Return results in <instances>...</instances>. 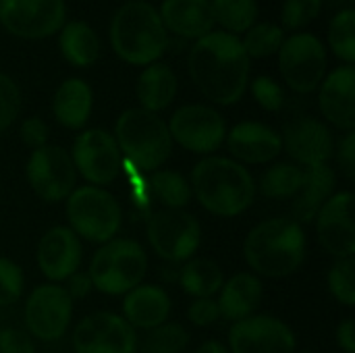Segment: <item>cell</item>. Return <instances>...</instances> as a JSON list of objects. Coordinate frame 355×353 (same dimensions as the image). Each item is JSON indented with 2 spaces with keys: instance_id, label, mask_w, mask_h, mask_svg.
<instances>
[{
  "instance_id": "6da1fadb",
  "label": "cell",
  "mask_w": 355,
  "mask_h": 353,
  "mask_svg": "<svg viewBox=\"0 0 355 353\" xmlns=\"http://www.w3.org/2000/svg\"><path fill=\"white\" fill-rule=\"evenodd\" d=\"M250 67L252 60L241 46V37L223 29L196 40L187 58L193 85L218 106H231L241 100L250 85Z\"/></svg>"
},
{
  "instance_id": "7a4b0ae2",
  "label": "cell",
  "mask_w": 355,
  "mask_h": 353,
  "mask_svg": "<svg viewBox=\"0 0 355 353\" xmlns=\"http://www.w3.org/2000/svg\"><path fill=\"white\" fill-rule=\"evenodd\" d=\"M110 46L127 64L148 67L158 62L168 48V33L158 8L146 0L121 4L110 21Z\"/></svg>"
},
{
  "instance_id": "3957f363",
  "label": "cell",
  "mask_w": 355,
  "mask_h": 353,
  "mask_svg": "<svg viewBox=\"0 0 355 353\" xmlns=\"http://www.w3.org/2000/svg\"><path fill=\"white\" fill-rule=\"evenodd\" d=\"M191 191L200 204L216 216H237L256 198V183L250 171L237 160L208 156L191 171Z\"/></svg>"
},
{
  "instance_id": "277c9868",
  "label": "cell",
  "mask_w": 355,
  "mask_h": 353,
  "mask_svg": "<svg viewBox=\"0 0 355 353\" xmlns=\"http://www.w3.org/2000/svg\"><path fill=\"white\" fill-rule=\"evenodd\" d=\"M243 254L258 275L270 279L289 277L306 258L304 229L293 218H268L250 231Z\"/></svg>"
},
{
  "instance_id": "5b68a950",
  "label": "cell",
  "mask_w": 355,
  "mask_h": 353,
  "mask_svg": "<svg viewBox=\"0 0 355 353\" xmlns=\"http://www.w3.org/2000/svg\"><path fill=\"white\" fill-rule=\"evenodd\" d=\"M114 141L121 154L141 171L160 169L173 152L168 125L144 108H127L116 119Z\"/></svg>"
},
{
  "instance_id": "8992f818",
  "label": "cell",
  "mask_w": 355,
  "mask_h": 353,
  "mask_svg": "<svg viewBox=\"0 0 355 353\" xmlns=\"http://www.w3.org/2000/svg\"><path fill=\"white\" fill-rule=\"evenodd\" d=\"M148 268L144 248L131 239H110L92 258V287L106 295H123L135 289Z\"/></svg>"
},
{
  "instance_id": "52a82bcc",
  "label": "cell",
  "mask_w": 355,
  "mask_h": 353,
  "mask_svg": "<svg viewBox=\"0 0 355 353\" xmlns=\"http://www.w3.org/2000/svg\"><path fill=\"white\" fill-rule=\"evenodd\" d=\"M67 218L71 231L92 243L110 241L121 229V206L106 189L85 185L67 198Z\"/></svg>"
},
{
  "instance_id": "ba28073f",
  "label": "cell",
  "mask_w": 355,
  "mask_h": 353,
  "mask_svg": "<svg viewBox=\"0 0 355 353\" xmlns=\"http://www.w3.org/2000/svg\"><path fill=\"white\" fill-rule=\"evenodd\" d=\"M279 54V71L297 94H312L327 77V48L322 40L310 31H295L285 35Z\"/></svg>"
},
{
  "instance_id": "9c48e42d",
  "label": "cell",
  "mask_w": 355,
  "mask_h": 353,
  "mask_svg": "<svg viewBox=\"0 0 355 353\" xmlns=\"http://www.w3.org/2000/svg\"><path fill=\"white\" fill-rule=\"evenodd\" d=\"M152 250L166 262L189 260L202 241V229L196 216L183 210H158L146 225Z\"/></svg>"
},
{
  "instance_id": "30bf717a",
  "label": "cell",
  "mask_w": 355,
  "mask_h": 353,
  "mask_svg": "<svg viewBox=\"0 0 355 353\" xmlns=\"http://www.w3.org/2000/svg\"><path fill=\"white\" fill-rule=\"evenodd\" d=\"M67 23L64 0H0V25L15 37L44 40Z\"/></svg>"
},
{
  "instance_id": "8fae6325",
  "label": "cell",
  "mask_w": 355,
  "mask_h": 353,
  "mask_svg": "<svg viewBox=\"0 0 355 353\" xmlns=\"http://www.w3.org/2000/svg\"><path fill=\"white\" fill-rule=\"evenodd\" d=\"M171 139L193 154L216 152L227 139V123L223 114L206 104H185L177 108L168 121Z\"/></svg>"
},
{
  "instance_id": "7c38bea8",
  "label": "cell",
  "mask_w": 355,
  "mask_h": 353,
  "mask_svg": "<svg viewBox=\"0 0 355 353\" xmlns=\"http://www.w3.org/2000/svg\"><path fill=\"white\" fill-rule=\"evenodd\" d=\"M27 181L33 193L44 202L67 200L77 181L71 154L60 146H42L31 152L27 162Z\"/></svg>"
},
{
  "instance_id": "4fadbf2b",
  "label": "cell",
  "mask_w": 355,
  "mask_h": 353,
  "mask_svg": "<svg viewBox=\"0 0 355 353\" xmlns=\"http://www.w3.org/2000/svg\"><path fill=\"white\" fill-rule=\"evenodd\" d=\"M71 160L75 171L96 187L108 185L119 177L123 158L112 133L104 129H85L73 141Z\"/></svg>"
},
{
  "instance_id": "5bb4252c",
  "label": "cell",
  "mask_w": 355,
  "mask_h": 353,
  "mask_svg": "<svg viewBox=\"0 0 355 353\" xmlns=\"http://www.w3.org/2000/svg\"><path fill=\"white\" fill-rule=\"evenodd\" d=\"M73 316V300L60 285H40L25 304V327L40 341L60 339Z\"/></svg>"
},
{
  "instance_id": "9a60e30c",
  "label": "cell",
  "mask_w": 355,
  "mask_h": 353,
  "mask_svg": "<svg viewBox=\"0 0 355 353\" xmlns=\"http://www.w3.org/2000/svg\"><path fill=\"white\" fill-rule=\"evenodd\" d=\"M75 353H135V329L121 316L96 312L85 316L73 331Z\"/></svg>"
},
{
  "instance_id": "2e32d148",
  "label": "cell",
  "mask_w": 355,
  "mask_h": 353,
  "mask_svg": "<svg viewBox=\"0 0 355 353\" xmlns=\"http://www.w3.org/2000/svg\"><path fill=\"white\" fill-rule=\"evenodd\" d=\"M233 353H295V335L279 318L250 316L233 325L229 333Z\"/></svg>"
},
{
  "instance_id": "e0dca14e",
  "label": "cell",
  "mask_w": 355,
  "mask_h": 353,
  "mask_svg": "<svg viewBox=\"0 0 355 353\" xmlns=\"http://www.w3.org/2000/svg\"><path fill=\"white\" fill-rule=\"evenodd\" d=\"M314 221H316L318 241L331 256H337L339 260L354 258V193L349 191L333 193Z\"/></svg>"
},
{
  "instance_id": "ac0fdd59",
  "label": "cell",
  "mask_w": 355,
  "mask_h": 353,
  "mask_svg": "<svg viewBox=\"0 0 355 353\" xmlns=\"http://www.w3.org/2000/svg\"><path fill=\"white\" fill-rule=\"evenodd\" d=\"M281 139L287 154L302 166L327 164L335 152L331 129L314 117H300L287 123Z\"/></svg>"
},
{
  "instance_id": "d6986e66",
  "label": "cell",
  "mask_w": 355,
  "mask_h": 353,
  "mask_svg": "<svg viewBox=\"0 0 355 353\" xmlns=\"http://www.w3.org/2000/svg\"><path fill=\"white\" fill-rule=\"evenodd\" d=\"M318 104L324 119L343 131L355 129V69L341 64L333 69L318 87Z\"/></svg>"
},
{
  "instance_id": "ffe728a7",
  "label": "cell",
  "mask_w": 355,
  "mask_h": 353,
  "mask_svg": "<svg viewBox=\"0 0 355 353\" xmlns=\"http://www.w3.org/2000/svg\"><path fill=\"white\" fill-rule=\"evenodd\" d=\"M81 264L79 237L67 227H54L37 243V266L54 283L67 281Z\"/></svg>"
},
{
  "instance_id": "44dd1931",
  "label": "cell",
  "mask_w": 355,
  "mask_h": 353,
  "mask_svg": "<svg viewBox=\"0 0 355 353\" xmlns=\"http://www.w3.org/2000/svg\"><path fill=\"white\" fill-rule=\"evenodd\" d=\"M227 148L239 162L248 164H264L277 158L283 150L281 135L256 121H243L227 133Z\"/></svg>"
},
{
  "instance_id": "7402d4cb",
  "label": "cell",
  "mask_w": 355,
  "mask_h": 353,
  "mask_svg": "<svg viewBox=\"0 0 355 353\" xmlns=\"http://www.w3.org/2000/svg\"><path fill=\"white\" fill-rule=\"evenodd\" d=\"M158 15L166 33L185 40H200L216 25L210 0H162Z\"/></svg>"
},
{
  "instance_id": "603a6c76",
  "label": "cell",
  "mask_w": 355,
  "mask_h": 353,
  "mask_svg": "<svg viewBox=\"0 0 355 353\" xmlns=\"http://www.w3.org/2000/svg\"><path fill=\"white\" fill-rule=\"evenodd\" d=\"M335 191V171L329 164L302 169V183L293 196L291 214L295 223H312Z\"/></svg>"
},
{
  "instance_id": "cb8c5ba5",
  "label": "cell",
  "mask_w": 355,
  "mask_h": 353,
  "mask_svg": "<svg viewBox=\"0 0 355 353\" xmlns=\"http://www.w3.org/2000/svg\"><path fill=\"white\" fill-rule=\"evenodd\" d=\"M171 314V298L156 285H137L123 300V316L133 329L152 331L166 322Z\"/></svg>"
},
{
  "instance_id": "d4e9b609",
  "label": "cell",
  "mask_w": 355,
  "mask_h": 353,
  "mask_svg": "<svg viewBox=\"0 0 355 353\" xmlns=\"http://www.w3.org/2000/svg\"><path fill=\"white\" fill-rule=\"evenodd\" d=\"M94 106V92L87 81L79 77H69L64 79L52 98V112L54 119L67 127V129H81Z\"/></svg>"
},
{
  "instance_id": "484cf974",
  "label": "cell",
  "mask_w": 355,
  "mask_h": 353,
  "mask_svg": "<svg viewBox=\"0 0 355 353\" xmlns=\"http://www.w3.org/2000/svg\"><path fill=\"white\" fill-rule=\"evenodd\" d=\"M262 300V283L256 275L239 273L220 287V298L216 300L218 312L231 322L250 318Z\"/></svg>"
},
{
  "instance_id": "4316f807",
  "label": "cell",
  "mask_w": 355,
  "mask_h": 353,
  "mask_svg": "<svg viewBox=\"0 0 355 353\" xmlns=\"http://www.w3.org/2000/svg\"><path fill=\"white\" fill-rule=\"evenodd\" d=\"M135 96L139 100V108L150 112H160L171 106L177 96V75L166 62H152L144 67L137 77Z\"/></svg>"
},
{
  "instance_id": "83f0119b",
  "label": "cell",
  "mask_w": 355,
  "mask_h": 353,
  "mask_svg": "<svg viewBox=\"0 0 355 353\" xmlns=\"http://www.w3.org/2000/svg\"><path fill=\"white\" fill-rule=\"evenodd\" d=\"M58 48L62 58L77 67V69H85L92 67L98 58H100V37L96 33V29L81 19H73L67 21L60 31H58Z\"/></svg>"
},
{
  "instance_id": "f1b7e54d",
  "label": "cell",
  "mask_w": 355,
  "mask_h": 353,
  "mask_svg": "<svg viewBox=\"0 0 355 353\" xmlns=\"http://www.w3.org/2000/svg\"><path fill=\"white\" fill-rule=\"evenodd\" d=\"M181 287L187 295H193L196 300L200 298H212L214 293L220 291L225 285V275L220 266L212 260H191L181 268L179 275Z\"/></svg>"
},
{
  "instance_id": "f546056e",
  "label": "cell",
  "mask_w": 355,
  "mask_h": 353,
  "mask_svg": "<svg viewBox=\"0 0 355 353\" xmlns=\"http://www.w3.org/2000/svg\"><path fill=\"white\" fill-rule=\"evenodd\" d=\"M214 23L223 31L241 35L258 21V0H210Z\"/></svg>"
},
{
  "instance_id": "4dcf8cb0",
  "label": "cell",
  "mask_w": 355,
  "mask_h": 353,
  "mask_svg": "<svg viewBox=\"0 0 355 353\" xmlns=\"http://www.w3.org/2000/svg\"><path fill=\"white\" fill-rule=\"evenodd\" d=\"M150 193L166 210H183L191 200V187L177 171H156L150 177Z\"/></svg>"
},
{
  "instance_id": "1f68e13d",
  "label": "cell",
  "mask_w": 355,
  "mask_h": 353,
  "mask_svg": "<svg viewBox=\"0 0 355 353\" xmlns=\"http://www.w3.org/2000/svg\"><path fill=\"white\" fill-rule=\"evenodd\" d=\"M283 42H285V29L270 21H256L241 37V46L250 56V60L277 54Z\"/></svg>"
},
{
  "instance_id": "d6a6232c",
  "label": "cell",
  "mask_w": 355,
  "mask_h": 353,
  "mask_svg": "<svg viewBox=\"0 0 355 353\" xmlns=\"http://www.w3.org/2000/svg\"><path fill=\"white\" fill-rule=\"evenodd\" d=\"M333 54L345 64L355 62V10L352 6L333 15L327 31Z\"/></svg>"
},
{
  "instance_id": "836d02e7",
  "label": "cell",
  "mask_w": 355,
  "mask_h": 353,
  "mask_svg": "<svg viewBox=\"0 0 355 353\" xmlns=\"http://www.w3.org/2000/svg\"><path fill=\"white\" fill-rule=\"evenodd\" d=\"M300 183H302V169L297 164L281 162V164H275L272 169H268L262 175L260 191L266 198L285 200V198H293L297 193Z\"/></svg>"
},
{
  "instance_id": "e575fe53",
  "label": "cell",
  "mask_w": 355,
  "mask_h": 353,
  "mask_svg": "<svg viewBox=\"0 0 355 353\" xmlns=\"http://www.w3.org/2000/svg\"><path fill=\"white\" fill-rule=\"evenodd\" d=\"M189 343L187 331L177 322H164L144 337V353H181Z\"/></svg>"
},
{
  "instance_id": "d590c367",
  "label": "cell",
  "mask_w": 355,
  "mask_h": 353,
  "mask_svg": "<svg viewBox=\"0 0 355 353\" xmlns=\"http://www.w3.org/2000/svg\"><path fill=\"white\" fill-rule=\"evenodd\" d=\"M322 10V0H285L281 6V27L285 31H302Z\"/></svg>"
},
{
  "instance_id": "8d00e7d4",
  "label": "cell",
  "mask_w": 355,
  "mask_h": 353,
  "mask_svg": "<svg viewBox=\"0 0 355 353\" xmlns=\"http://www.w3.org/2000/svg\"><path fill=\"white\" fill-rule=\"evenodd\" d=\"M355 262L354 258L337 260L329 273V289L343 306H355Z\"/></svg>"
},
{
  "instance_id": "74e56055",
  "label": "cell",
  "mask_w": 355,
  "mask_h": 353,
  "mask_svg": "<svg viewBox=\"0 0 355 353\" xmlns=\"http://www.w3.org/2000/svg\"><path fill=\"white\" fill-rule=\"evenodd\" d=\"M19 110H21L19 85L12 81V77L0 71V133L6 131L15 123V119L19 117Z\"/></svg>"
},
{
  "instance_id": "f35d334b",
  "label": "cell",
  "mask_w": 355,
  "mask_h": 353,
  "mask_svg": "<svg viewBox=\"0 0 355 353\" xmlns=\"http://www.w3.org/2000/svg\"><path fill=\"white\" fill-rule=\"evenodd\" d=\"M254 100L268 112H277L285 104V89L281 87L279 81H275L268 75H260L250 83Z\"/></svg>"
},
{
  "instance_id": "ab89813d",
  "label": "cell",
  "mask_w": 355,
  "mask_h": 353,
  "mask_svg": "<svg viewBox=\"0 0 355 353\" xmlns=\"http://www.w3.org/2000/svg\"><path fill=\"white\" fill-rule=\"evenodd\" d=\"M25 287V279H23V270L6 260L0 258V306H10L15 304Z\"/></svg>"
},
{
  "instance_id": "60d3db41",
  "label": "cell",
  "mask_w": 355,
  "mask_h": 353,
  "mask_svg": "<svg viewBox=\"0 0 355 353\" xmlns=\"http://www.w3.org/2000/svg\"><path fill=\"white\" fill-rule=\"evenodd\" d=\"M187 318L196 325V327H210L220 318L218 312V304L212 298H200L196 300L189 310H187Z\"/></svg>"
},
{
  "instance_id": "b9f144b4",
  "label": "cell",
  "mask_w": 355,
  "mask_h": 353,
  "mask_svg": "<svg viewBox=\"0 0 355 353\" xmlns=\"http://www.w3.org/2000/svg\"><path fill=\"white\" fill-rule=\"evenodd\" d=\"M0 353H35L33 339L21 329L0 331Z\"/></svg>"
},
{
  "instance_id": "7bdbcfd3",
  "label": "cell",
  "mask_w": 355,
  "mask_h": 353,
  "mask_svg": "<svg viewBox=\"0 0 355 353\" xmlns=\"http://www.w3.org/2000/svg\"><path fill=\"white\" fill-rule=\"evenodd\" d=\"M21 139L25 146L37 150L48 144V125L40 117H29L21 125Z\"/></svg>"
},
{
  "instance_id": "ee69618b",
  "label": "cell",
  "mask_w": 355,
  "mask_h": 353,
  "mask_svg": "<svg viewBox=\"0 0 355 353\" xmlns=\"http://www.w3.org/2000/svg\"><path fill=\"white\" fill-rule=\"evenodd\" d=\"M339 166L343 175L354 181L355 179V131H347L345 137L339 144V154H337Z\"/></svg>"
},
{
  "instance_id": "f6af8a7d",
  "label": "cell",
  "mask_w": 355,
  "mask_h": 353,
  "mask_svg": "<svg viewBox=\"0 0 355 353\" xmlns=\"http://www.w3.org/2000/svg\"><path fill=\"white\" fill-rule=\"evenodd\" d=\"M71 300H85L92 291V281H89V275L87 273H73L69 279H67V289Z\"/></svg>"
},
{
  "instance_id": "bcb514c9",
  "label": "cell",
  "mask_w": 355,
  "mask_h": 353,
  "mask_svg": "<svg viewBox=\"0 0 355 353\" xmlns=\"http://www.w3.org/2000/svg\"><path fill=\"white\" fill-rule=\"evenodd\" d=\"M337 343L345 353H355V322L354 318H345L337 329Z\"/></svg>"
},
{
  "instance_id": "7dc6e473",
  "label": "cell",
  "mask_w": 355,
  "mask_h": 353,
  "mask_svg": "<svg viewBox=\"0 0 355 353\" xmlns=\"http://www.w3.org/2000/svg\"><path fill=\"white\" fill-rule=\"evenodd\" d=\"M196 353H229L227 352V347L223 345V343H218V341H206L200 350Z\"/></svg>"
},
{
  "instance_id": "c3c4849f",
  "label": "cell",
  "mask_w": 355,
  "mask_h": 353,
  "mask_svg": "<svg viewBox=\"0 0 355 353\" xmlns=\"http://www.w3.org/2000/svg\"><path fill=\"white\" fill-rule=\"evenodd\" d=\"M300 353H314V352H300Z\"/></svg>"
}]
</instances>
